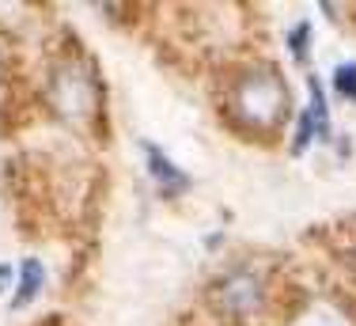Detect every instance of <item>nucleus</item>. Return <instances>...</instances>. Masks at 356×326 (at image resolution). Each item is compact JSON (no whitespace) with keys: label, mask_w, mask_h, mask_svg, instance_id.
Masks as SVG:
<instances>
[{"label":"nucleus","mask_w":356,"mask_h":326,"mask_svg":"<svg viewBox=\"0 0 356 326\" xmlns=\"http://www.w3.org/2000/svg\"><path fill=\"white\" fill-rule=\"evenodd\" d=\"M269 277L266 270H254V265H232L213 281L209 288V307L216 311L220 323H232V326H247L254 323L261 311L269 307Z\"/></svg>","instance_id":"7ed1b4c3"},{"label":"nucleus","mask_w":356,"mask_h":326,"mask_svg":"<svg viewBox=\"0 0 356 326\" xmlns=\"http://www.w3.org/2000/svg\"><path fill=\"white\" fill-rule=\"evenodd\" d=\"M42 285H46V265L38 258H27L19 265V296L12 300V307H27L42 293Z\"/></svg>","instance_id":"423d86ee"},{"label":"nucleus","mask_w":356,"mask_h":326,"mask_svg":"<svg viewBox=\"0 0 356 326\" xmlns=\"http://www.w3.org/2000/svg\"><path fill=\"white\" fill-rule=\"evenodd\" d=\"M284 326H356V311L334 293H311L288 307Z\"/></svg>","instance_id":"20e7f679"},{"label":"nucleus","mask_w":356,"mask_h":326,"mask_svg":"<svg viewBox=\"0 0 356 326\" xmlns=\"http://www.w3.org/2000/svg\"><path fill=\"white\" fill-rule=\"evenodd\" d=\"M307 38H311V27H307V23H300V27L288 34V46H292L296 61H303V57H307Z\"/></svg>","instance_id":"1a4fd4ad"},{"label":"nucleus","mask_w":356,"mask_h":326,"mask_svg":"<svg viewBox=\"0 0 356 326\" xmlns=\"http://www.w3.org/2000/svg\"><path fill=\"white\" fill-rule=\"evenodd\" d=\"M334 254L341 258V265L349 270V277L356 281V231H341L334 239Z\"/></svg>","instance_id":"0eeeda50"},{"label":"nucleus","mask_w":356,"mask_h":326,"mask_svg":"<svg viewBox=\"0 0 356 326\" xmlns=\"http://www.w3.org/2000/svg\"><path fill=\"white\" fill-rule=\"evenodd\" d=\"M46 99L54 107L57 118H65L69 125H91L103 114V84H99V72L88 57L80 54V42H76V54L57 57L54 68H49L46 80Z\"/></svg>","instance_id":"f03ea898"},{"label":"nucleus","mask_w":356,"mask_h":326,"mask_svg":"<svg viewBox=\"0 0 356 326\" xmlns=\"http://www.w3.org/2000/svg\"><path fill=\"white\" fill-rule=\"evenodd\" d=\"M144 152H148V167H152V178L159 183V190H163L167 197H175V194H182V190H190V178L182 175V171L175 167L171 160L163 156V152L156 148V144H144Z\"/></svg>","instance_id":"39448f33"},{"label":"nucleus","mask_w":356,"mask_h":326,"mask_svg":"<svg viewBox=\"0 0 356 326\" xmlns=\"http://www.w3.org/2000/svg\"><path fill=\"white\" fill-rule=\"evenodd\" d=\"M334 88H337V95H345V99H353V102H356V61L337 65V72H334Z\"/></svg>","instance_id":"6e6552de"},{"label":"nucleus","mask_w":356,"mask_h":326,"mask_svg":"<svg viewBox=\"0 0 356 326\" xmlns=\"http://www.w3.org/2000/svg\"><path fill=\"white\" fill-rule=\"evenodd\" d=\"M292 114V95L277 65L250 61L227 76L224 91V118L239 133L273 137Z\"/></svg>","instance_id":"f257e3e1"}]
</instances>
